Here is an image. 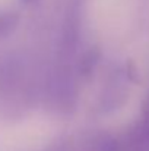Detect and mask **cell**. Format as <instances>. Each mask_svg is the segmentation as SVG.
Returning a JSON list of instances; mask_svg holds the SVG:
<instances>
[{
	"label": "cell",
	"instance_id": "cell-4",
	"mask_svg": "<svg viewBox=\"0 0 149 151\" xmlns=\"http://www.w3.org/2000/svg\"><path fill=\"white\" fill-rule=\"evenodd\" d=\"M124 75H126V78H127L130 82H133V84H136V85L142 84V75H140L139 66L136 65V62H135L133 59H127V60H126Z\"/></svg>",
	"mask_w": 149,
	"mask_h": 151
},
{
	"label": "cell",
	"instance_id": "cell-2",
	"mask_svg": "<svg viewBox=\"0 0 149 151\" xmlns=\"http://www.w3.org/2000/svg\"><path fill=\"white\" fill-rule=\"evenodd\" d=\"M78 34H79V21L76 12H72L67 15L64 32H63V44L66 50H73L78 43Z\"/></svg>",
	"mask_w": 149,
	"mask_h": 151
},
{
	"label": "cell",
	"instance_id": "cell-6",
	"mask_svg": "<svg viewBox=\"0 0 149 151\" xmlns=\"http://www.w3.org/2000/svg\"><path fill=\"white\" fill-rule=\"evenodd\" d=\"M37 1H40V0H21V3H22V4H25V6L34 4V3H37Z\"/></svg>",
	"mask_w": 149,
	"mask_h": 151
},
{
	"label": "cell",
	"instance_id": "cell-7",
	"mask_svg": "<svg viewBox=\"0 0 149 151\" xmlns=\"http://www.w3.org/2000/svg\"><path fill=\"white\" fill-rule=\"evenodd\" d=\"M81 151H94V147H92V144H91V142H88V144H86V147H85V148H82Z\"/></svg>",
	"mask_w": 149,
	"mask_h": 151
},
{
	"label": "cell",
	"instance_id": "cell-5",
	"mask_svg": "<svg viewBox=\"0 0 149 151\" xmlns=\"http://www.w3.org/2000/svg\"><path fill=\"white\" fill-rule=\"evenodd\" d=\"M139 126L149 138V94H146V97L142 101V119L139 122Z\"/></svg>",
	"mask_w": 149,
	"mask_h": 151
},
{
	"label": "cell",
	"instance_id": "cell-3",
	"mask_svg": "<svg viewBox=\"0 0 149 151\" xmlns=\"http://www.w3.org/2000/svg\"><path fill=\"white\" fill-rule=\"evenodd\" d=\"M19 15L15 12H3L0 13V38L9 37L18 28Z\"/></svg>",
	"mask_w": 149,
	"mask_h": 151
},
{
	"label": "cell",
	"instance_id": "cell-1",
	"mask_svg": "<svg viewBox=\"0 0 149 151\" xmlns=\"http://www.w3.org/2000/svg\"><path fill=\"white\" fill-rule=\"evenodd\" d=\"M99 59H101V51H99L98 47L88 49L81 56V59L78 62V72H79V75L82 78H89L94 73L97 65L99 63Z\"/></svg>",
	"mask_w": 149,
	"mask_h": 151
}]
</instances>
